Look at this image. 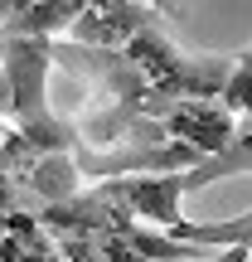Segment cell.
Here are the masks:
<instances>
[{
    "instance_id": "obj_1",
    "label": "cell",
    "mask_w": 252,
    "mask_h": 262,
    "mask_svg": "<svg viewBox=\"0 0 252 262\" xmlns=\"http://www.w3.org/2000/svg\"><path fill=\"white\" fill-rule=\"evenodd\" d=\"M49 39H25V34H0V73L10 83V131L39 156H58V150L78 146V131L68 117L49 107Z\"/></svg>"
},
{
    "instance_id": "obj_2",
    "label": "cell",
    "mask_w": 252,
    "mask_h": 262,
    "mask_svg": "<svg viewBox=\"0 0 252 262\" xmlns=\"http://www.w3.org/2000/svg\"><path fill=\"white\" fill-rule=\"evenodd\" d=\"M160 126H165L170 141H185V146L204 150V156H218V150L233 146L238 136V117L228 112L223 102H170L160 112Z\"/></svg>"
},
{
    "instance_id": "obj_3",
    "label": "cell",
    "mask_w": 252,
    "mask_h": 262,
    "mask_svg": "<svg viewBox=\"0 0 252 262\" xmlns=\"http://www.w3.org/2000/svg\"><path fill=\"white\" fill-rule=\"evenodd\" d=\"M155 25V10L146 0H112V5H93L78 15V25L68 29L73 44H87V49H126V39L136 29Z\"/></svg>"
},
{
    "instance_id": "obj_4",
    "label": "cell",
    "mask_w": 252,
    "mask_h": 262,
    "mask_svg": "<svg viewBox=\"0 0 252 262\" xmlns=\"http://www.w3.org/2000/svg\"><path fill=\"white\" fill-rule=\"evenodd\" d=\"M19 185L29 189V194H39L44 204H63V199H78L83 194V170H78L73 150H58V156H39L34 165L19 175Z\"/></svg>"
},
{
    "instance_id": "obj_5",
    "label": "cell",
    "mask_w": 252,
    "mask_h": 262,
    "mask_svg": "<svg viewBox=\"0 0 252 262\" xmlns=\"http://www.w3.org/2000/svg\"><path fill=\"white\" fill-rule=\"evenodd\" d=\"M170 238L179 243H194V248H214V253H252V209L238 219H218V224H179Z\"/></svg>"
},
{
    "instance_id": "obj_6",
    "label": "cell",
    "mask_w": 252,
    "mask_h": 262,
    "mask_svg": "<svg viewBox=\"0 0 252 262\" xmlns=\"http://www.w3.org/2000/svg\"><path fill=\"white\" fill-rule=\"evenodd\" d=\"M218 102H223L233 117H247V112H252V68H243V63L233 58V68H228V83H223V93H218Z\"/></svg>"
},
{
    "instance_id": "obj_7",
    "label": "cell",
    "mask_w": 252,
    "mask_h": 262,
    "mask_svg": "<svg viewBox=\"0 0 252 262\" xmlns=\"http://www.w3.org/2000/svg\"><path fill=\"white\" fill-rule=\"evenodd\" d=\"M29 5H39V0H0V29H5V25H15V19L25 15Z\"/></svg>"
},
{
    "instance_id": "obj_8",
    "label": "cell",
    "mask_w": 252,
    "mask_h": 262,
    "mask_svg": "<svg viewBox=\"0 0 252 262\" xmlns=\"http://www.w3.org/2000/svg\"><path fill=\"white\" fill-rule=\"evenodd\" d=\"M233 141H238V146H252V112L238 117V136H233Z\"/></svg>"
},
{
    "instance_id": "obj_9",
    "label": "cell",
    "mask_w": 252,
    "mask_h": 262,
    "mask_svg": "<svg viewBox=\"0 0 252 262\" xmlns=\"http://www.w3.org/2000/svg\"><path fill=\"white\" fill-rule=\"evenodd\" d=\"M155 15H179V0H146Z\"/></svg>"
},
{
    "instance_id": "obj_10",
    "label": "cell",
    "mask_w": 252,
    "mask_h": 262,
    "mask_svg": "<svg viewBox=\"0 0 252 262\" xmlns=\"http://www.w3.org/2000/svg\"><path fill=\"white\" fill-rule=\"evenodd\" d=\"M10 112V83H5V73H0V117Z\"/></svg>"
},
{
    "instance_id": "obj_11",
    "label": "cell",
    "mask_w": 252,
    "mask_h": 262,
    "mask_svg": "<svg viewBox=\"0 0 252 262\" xmlns=\"http://www.w3.org/2000/svg\"><path fill=\"white\" fill-rule=\"evenodd\" d=\"M233 58H238V63H243V68H252V44L243 49V54H233Z\"/></svg>"
},
{
    "instance_id": "obj_12",
    "label": "cell",
    "mask_w": 252,
    "mask_h": 262,
    "mask_svg": "<svg viewBox=\"0 0 252 262\" xmlns=\"http://www.w3.org/2000/svg\"><path fill=\"white\" fill-rule=\"evenodd\" d=\"M83 5H87V10H93V5H112V0H83Z\"/></svg>"
}]
</instances>
